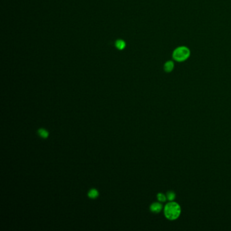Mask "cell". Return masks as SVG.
Instances as JSON below:
<instances>
[{
    "mask_svg": "<svg viewBox=\"0 0 231 231\" xmlns=\"http://www.w3.org/2000/svg\"><path fill=\"white\" fill-rule=\"evenodd\" d=\"M181 214L180 206L176 202L171 201L167 203L164 208L165 216L170 220L178 219Z\"/></svg>",
    "mask_w": 231,
    "mask_h": 231,
    "instance_id": "1",
    "label": "cell"
},
{
    "mask_svg": "<svg viewBox=\"0 0 231 231\" xmlns=\"http://www.w3.org/2000/svg\"><path fill=\"white\" fill-rule=\"evenodd\" d=\"M190 56V50L185 46L178 47L173 52V59L178 62L186 61Z\"/></svg>",
    "mask_w": 231,
    "mask_h": 231,
    "instance_id": "2",
    "label": "cell"
},
{
    "mask_svg": "<svg viewBox=\"0 0 231 231\" xmlns=\"http://www.w3.org/2000/svg\"><path fill=\"white\" fill-rule=\"evenodd\" d=\"M161 210H162V205L159 203H153L150 207V210L155 214L159 213Z\"/></svg>",
    "mask_w": 231,
    "mask_h": 231,
    "instance_id": "3",
    "label": "cell"
},
{
    "mask_svg": "<svg viewBox=\"0 0 231 231\" xmlns=\"http://www.w3.org/2000/svg\"><path fill=\"white\" fill-rule=\"evenodd\" d=\"M174 68V64L172 61H167L165 63V64L164 65L165 71L170 73L171 71H172Z\"/></svg>",
    "mask_w": 231,
    "mask_h": 231,
    "instance_id": "4",
    "label": "cell"
},
{
    "mask_svg": "<svg viewBox=\"0 0 231 231\" xmlns=\"http://www.w3.org/2000/svg\"><path fill=\"white\" fill-rule=\"evenodd\" d=\"M99 192L95 188L91 189L88 193V196L90 198H91V199H96V197H99Z\"/></svg>",
    "mask_w": 231,
    "mask_h": 231,
    "instance_id": "5",
    "label": "cell"
},
{
    "mask_svg": "<svg viewBox=\"0 0 231 231\" xmlns=\"http://www.w3.org/2000/svg\"><path fill=\"white\" fill-rule=\"evenodd\" d=\"M37 133L38 135L42 138H47L49 136V133L48 131L44 130V129L43 128H40L39 130L37 131Z\"/></svg>",
    "mask_w": 231,
    "mask_h": 231,
    "instance_id": "6",
    "label": "cell"
},
{
    "mask_svg": "<svg viewBox=\"0 0 231 231\" xmlns=\"http://www.w3.org/2000/svg\"><path fill=\"white\" fill-rule=\"evenodd\" d=\"M115 46L119 50H123L125 47V42L121 39H118L115 42Z\"/></svg>",
    "mask_w": 231,
    "mask_h": 231,
    "instance_id": "7",
    "label": "cell"
},
{
    "mask_svg": "<svg viewBox=\"0 0 231 231\" xmlns=\"http://www.w3.org/2000/svg\"><path fill=\"white\" fill-rule=\"evenodd\" d=\"M167 199L169 200L170 201H173L176 198V194L174 191H168L167 192L166 194Z\"/></svg>",
    "mask_w": 231,
    "mask_h": 231,
    "instance_id": "8",
    "label": "cell"
},
{
    "mask_svg": "<svg viewBox=\"0 0 231 231\" xmlns=\"http://www.w3.org/2000/svg\"><path fill=\"white\" fill-rule=\"evenodd\" d=\"M157 199L160 202H165L167 199V197L163 193H159L157 194Z\"/></svg>",
    "mask_w": 231,
    "mask_h": 231,
    "instance_id": "9",
    "label": "cell"
}]
</instances>
